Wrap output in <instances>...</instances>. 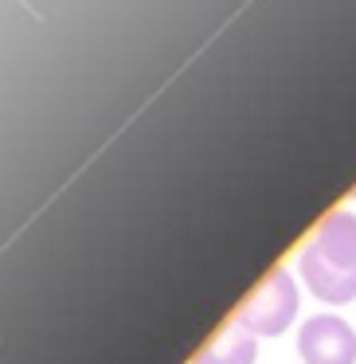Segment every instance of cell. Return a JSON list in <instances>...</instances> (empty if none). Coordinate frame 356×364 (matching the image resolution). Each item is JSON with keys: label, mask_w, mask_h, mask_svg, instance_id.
Masks as SVG:
<instances>
[{"label": "cell", "mask_w": 356, "mask_h": 364, "mask_svg": "<svg viewBox=\"0 0 356 364\" xmlns=\"http://www.w3.org/2000/svg\"><path fill=\"white\" fill-rule=\"evenodd\" d=\"M298 274L309 294L329 306L356 301V215L333 212L317 228V235L301 247Z\"/></svg>", "instance_id": "obj_1"}, {"label": "cell", "mask_w": 356, "mask_h": 364, "mask_svg": "<svg viewBox=\"0 0 356 364\" xmlns=\"http://www.w3.org/2000/svg\"><path fill=\"white\" fill-rule=\"evenodd\" d=\"M293 317H298V282L290 270H270L266 282L239 314V329H247L251 337H278L290 329Z\"/></svg>", "instance_id": "obj_2"}, {"label": "cell", "mask_w": 356, "mask_h": 364, "mask_svg": "<svg viewBox=\"0 0 356 364\" xmlns=\"http://www.w3.org/2000/svg\"><path fill=\"white\" fill-rule=\"evenodd\" d=\"M301 364H356V329L337 314H317L298 329Z\"/></svg>", "instance_id": "obj_3"}, {"label": "cell", "mask_w": 356, "mask_h": 364, "mask_svg": "<svg viewBox=\"0 0 356 364\" xmlns=\"http://www.w3.org/2000/svg\"><path fill=\"white\" fill-rule=\"evenodd\" d=\"M254 360H259V341L247 329H239V325L196 356V364H254Z\"/></svg>", "instance_id": "obj_4"}]
</instances>
